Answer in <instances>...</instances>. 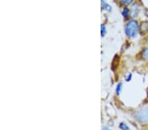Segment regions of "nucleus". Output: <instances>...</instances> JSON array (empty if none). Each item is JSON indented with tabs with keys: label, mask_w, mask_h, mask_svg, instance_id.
<instances>
[{
	"label": "nucleus",
	"mask_w": 148,
	"mask_h": 130,
	"mask_svg": "<svg viewBox=\"0 0 148 130\" xmlns=\"http://www.w3.org/2000/svg\"><path fill=\"white\" fill-rule=\"evenodd\" d=\"M120 127H121V129L123 130H130L129 127H128L126 124H125V123H121Z\"/></svg>",
	"instance_id": "nucleus-7"
},
{
	"label": "nucleus",
	"mask_w": 148,
	"mask_h": 130,
	"mask_svg": "<svg viewBox=\"0 0 148 130\" xmlns=\"http://www.w3.org/2000/svg\"><path fill=\"white\" fill-rule=\"evenodd\" d=\"M140 31L142 34H145L148 32V22H144L141 24Z\"/></svg>",
	"instance_id": "nucleus-4"
},
{
	"label": "nucleus",
	"mask_w": 148,
	"mask_h": 130,
	"mask_svg": "<svg viewBox=\"0 0 148 130\" xmlns=\"http://www.w3.org/2000/svg\"><path fill=\"white\" fill-rule=\"evenodd\" d=\"M101 5H102L103 9H105V10H106L107 11H111V7L107 3H106L105 0H101Z\"/></svg>",
	"instance_id": "nucleus-5"
},
{
	"label": "nucleus",
	"mask_w": 148,
	"mask_h": 130,
	"mask_svg": "<svg viewBox=\"0 0 148 130\" xmlns=\"http://www.w3.org/2000/svg\"><path fill=\"white\" fill-rule=\"evenodd\" d=\"M128 14H129V10L127 8H125L124 10L123 11V13H122V15L124 16V17H127L128 16Z\"/></svg>",
	"instance_id": "nucleus-9"
},
{
	"label": "nucleus",
	"mask_w": 148,
	"mask_h": 130,
	"mask_svg": "<svg viewBox=\"0 0 148 130\" xmlns=\"http://www.w3.org/2000/svg\"><path fill=\"white\" fill-rule=\"evenodd\" d=\"M120 1L125 5H129L130 4L132 3L133 0H120Z\"/></svg>",
	"instance_id": "nucleus-8"
},
{
	"label": "nucleus",
	"mask_w": 148,
	"mask_h": 130,
	"mask_svg": "<svg viewBox=\"0 0 148 130\" xmlns=\"http://www.w3.org/2000/svg\"><path fill=\"white\" fill-rule=\"evenodd\" d=\"M122 87H123V84L120 83V84H119L117 85V86H116V94L119 95L120 93V92L121 91V89H122Z\"/></svg>",
	"instance_id": "nucleus-10"
},
{
	"label": "nucleus",
	"mask_w": 148,
	"mask_h": 130,
	"mask_svg": "<svg viewBox=\"0 0 148 130\" xmlns=\"http://www.w3.org/2000/svg\"><path fill=\"white\" fill-rule=\"evenodd\" d=\"M134 117L135 119L140 123L148 122V105L136 113Z\"/></svg>",
	"instance_id": "nucleus-2"
},
{
	"label": "nucleus",
	"mask_w": 148,
	"mask_h": 130,
	"mask_svg": "<svg viewBox=\"0 0 148 130\" xmlns=\"http://www.w3.org/2000/svg\"><path fill=\"white\" fill-rule=\"evenodd\" d=\"M142 56L145 60H148V47L144 49L142 52Z\"/></svg>",
	"instance_id": "nucleus-6"
},
{
	"label": "nucleus",
	"mask_w": 148,
	"mask_h": 130,
	"mask_svg": "<svg viewBox=\"0 0 148 130\" xmlns=\"http://www.w3.org/2000/svg\"><path fill=\"white\" fill-rule=\"evenodd\" d=\"M138 31V24L137 21L130 20L126 26L125 32L126 35L130 37H134L136 36Z\"/></svg>",
	"instance_id": "nucleus-1"
},
{
	"label": "nucleus",
	"mask_w": 148,
	"mask_h": 130,
	"mask_svg": "<svg viewBox=\"0 0 148 130\" xmlns=\"http://www.w3.org/2000/svg\"><path fill=\"white\" fill-rule=\"evenodd\" d=\"M101 33L102 36H103V35H105V34H106V28L104 25H102L101 26Z\"/></svg>",
	"instance_id": "nucleus-11"
},
{
	"label": "nucleus",
	"mask_w": 148,
	"mask_h": 130,
	"mask_svg": "<svg viewBox=\"0 0 148 130\" xmlns=\"http://www.w3.org/2000/svg\"><path fill=\"white\" fill-rule=\"evenodd\" d=\"M138 11H139V5L136 3L134 4L132 8H131L130 11L131 16H132V17H134V16H137L138 14Z\"/></svg>",
	"instance_id": "nucleus-3"
}]
</instances>
